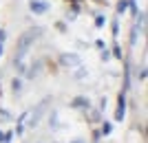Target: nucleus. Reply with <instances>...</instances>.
I'll use <instances>...</instances> for the list:
<instances>
[{"label":"nucleus","instance_id":"f257e3e1","mask_svg":"<svg viewBox=\"0 0 148 143\" xmlns=\"http://www.w3.org/2000/svg\"><path fill=\"white\" fill-rule=\"evenodd\" d=\"M49 97H44L42 101H40V104H38L36 108H33V110L31 112H27V117H29V121H27V125H29V128H36L38 123H40V121H42V117H44V112H47V106H49Z\"/></svg>","mask_w":148,"mask_h":143},{"label":"nucleus","instance_id":"f03ea898","mask_svg":"<svg viewBox=\"0 0 148 143\" xmlns=\"http://www.w3.org/2000/svg\"><path fill=\"white\" fill-rule=\"evenodd\" d=\"M60 66H64V68H77V66H82V60L80 55H75V53H64V55H60Z\"/></svg>","mask_w":148,"mask_h":143},{"label":"nucleus","instance_id":"7ed1b4c3","mask_svg":"<svg viewBox=\"0 0 148 143\" xmlns=\"http://www.w3.org/2000/svg\"><path fill=\"white\" fill-rule=\"evenodd\" d=\"M42 66H44V60H36V62L25 70V77H27V79H38V77L42 75V70H44Z\"/></svg>","mask_w":148,"mask_h":143},{"label":"nucleus","instance_id":"20e7f679","mask_svg":"<svg viewBox=\"0 0 148 143\" xmlns=\"http://www.w3.org/2000/svg\"><path fill=\"white\" fill-rule=\"evenodd\" d=\"M29 9L33 11V16H42V13H47L49 5L42 2V0H31V2H29Z\"/></svg>","mask_w":148,"mask_h":143},{"label":"nucleus","instance_id":"39448f33","mask_svg":"<svg viewBox=\"0 0 148 143\" xmlns=\"http://www.w3.org/2000/svg\"><path fill=\"white\" fill-rule=\"evenodd\" d=\"M71 108H75V110H88V108H91V101H88V97H75V99L71 101Z\"/></svg>","mask_w":148,"mask_h":143},{"label":"nucleus","instance_id":"423d86ee","mask_svg":"<svg viewBox=\"0 0 148 143\" xmlns=\"http://www.w3.org/2000/svg\"><path fill=\"white\" fill-rule=\"evenodd\" d=\"M9 86H11V95H22V90H25V86H22V77H13Z\"/></svg>","mask_w":148,"mask_h":143},{"label":"nucleus","instance_id":"0eeeda50","mask_svg":"<svg viewBox=\"0 0 148 143\" xmlns=\"http://www.w3.org/2000/svg\"><path fill=\"white\" fill-rule=\"evenodd\" d=\"M47 121H49V128H51V130H60V128H62L60 121H58V112H56V110H53L49 117H47Z\"/></svg>","mask_w":148,"mask_h":143},{"label":"nucleus","instance_id":"6e6552de","mask_svg":"<svg viewBox=\"0 0 148 143\" xmlns=\"http://www.w3.org/2000/svg\"><path fill=\"white\" fill-rule=\"evenodd\" d=\"M128 5H130V0H119L117 2V13H124L128 9Z\"/></svg>","mask_w":148,"mask_h":143},{"label":"nucleus","instance_id":"1a4fd4ad","mask_svg":"<svg viewBox=\"0 0 148 143\" xmlns=\"http://www.w3.org/2000/svg\"><path fill=\"white\" fill-rule=\"evenodd\" d=\"M73 77H75V79H84V77H86V68H82V66H77V70L73 73Z\"/></svg>","mask_w":148,"mask_h":143},{"label":"nucleus","instance_id":"9d476101","mask_svg":"<svg viewBox=\"0 0 148 143\" xmlns=\"http://www.w3.org/2000/svg\"><path fill=\"white\" fill-rule=\"evenodd\" d=\"M99 57H102V62H108V60H111V53H108V49H102V53H99Z\"/></svg>","mask_w":148,"mask_h":143},{"label":"nucleus","instance_id":"9b49d317","mask_svg":"<svg viewBox=\"0 0 148 143\" xmlns=\"http://www.w3.org/2000/svg\"><path fill=\"white\" fill-rule=\"evenodd\" d=\"M111 132V123H102V134H108Z\"/></svg>","mask_w":148,"mask_h":143},{"label":"nucleus","instance_id":"f8f14e48","mask_svg":"<svg viewBox=\"0 0 148 143\" xmlns=\"http://www.w3.org/2000/svg\"><path fill=\"white\" fill-rule=\"evenodd\" d=\"M5 40H7V31H5V29H0V42H5Z\"/></svg>","mask_w":148,"mask_h":143},{"label":"nucleus","instance_id":"ddd939ff","mask_svg":"<svg viewBox=\"0 0 148 143\" xmlns=\"http://www.w3.org/2000/svg\"><path fill=\"white\" fill-rule=\"evenodd\" d=\"M104 24V18H95V26H102Z\"/></svg>","mask_w":148,"mask_h":143},{"label":"nucleus","instance_id":"4468645a","mask_svg":"<svg viewBox=\"0 0 148 143\" xmlns=\"http://www.w3.org/2000/svg\"><path fill=\"white\" fill-rule=\"evenodd\" d=\"M2 53H5V51H2V42H0V55H2Z\"/></svg>","mask_w":148,"mask_h":143},{"label":"nucleus","instance_id":"2eb2a0df","mask_svg":"<svg viewBox=\"0 0 148 143\" xmlns=\"http://www.w3.org/2000/svg\"><path fill=\"white\" fill-rule=\"evenodd\" d=\"M73 143H80V141H73Z\"/></svg>","mask_w":148,"mask_h":143}]
</instances>
